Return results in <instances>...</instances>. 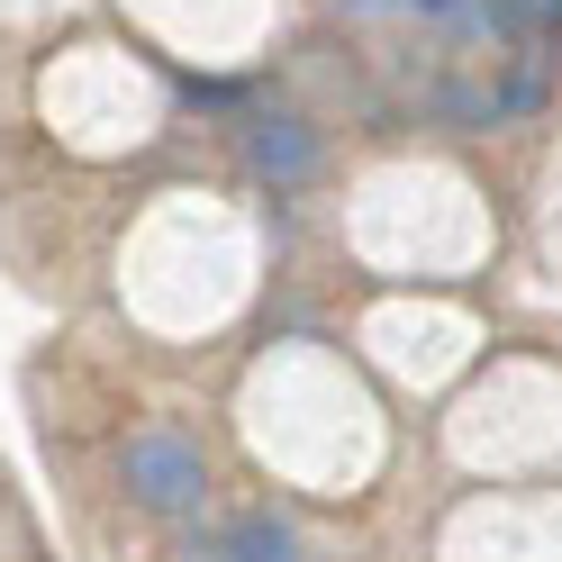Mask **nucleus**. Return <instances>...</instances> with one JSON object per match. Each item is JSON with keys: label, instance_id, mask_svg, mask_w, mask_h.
<instances>
[{"label": "nucleus", "instance_id": "obj_1", "mask_svg": "<svg viewBox=\"0 0 562 562\" xmlns=\"http://www.w3.org/2000/svg\"><path fill=\"white\" fill-rule=\"evenodd\" d=\"M119 481H127V499L146 508V517H200V499H209L200 445L172 436V427H136L119 445Z\"/></svg>", "mask_w": 562, "mask_h": 562}, {"label": "nucleus", "instance_id": "obj_2", "mask_svg": "<svg viewBox=\"0 0 562 562\" xmlns=\"http://www.w3.org/2000/svg\"><path fill=\"white\" fill-rule=\"evenodd\" d=\"M245 164H255L272 191H300L308 172H318V136H308L300 119H255L245 127Z\"/></svg>", "mask_w": 562, "mask_h": 562}, {"label": "nucleus", "instance_id": "obj_3", "mask_svg": "<svg viewBox=\"0 0 562 562\" xmlns=\"http://www.w3.org/2000/svg\"><path fill=\"white\" fill-rule=\"evenodd\" d=\"M218 553L227 562H300V536H291V517H272V508H236L218 526Z\"/></svg>", "mask_w": 562, "mask_h": 562}, {"label": "nucleus", "instance_id": "obj_4", "mask_svg": "<svg viewBox=\"0 0 562 562\" xmlns=\"http://www.w3.org/2000/svg\"><path fill=\"white\" fill-rule=\"evenodd\" d=\"M544 37H553V64H562V19H553V27H544Z\"/></svg>", "mask_w": 562, "mask_h": 562}]
</instances>
